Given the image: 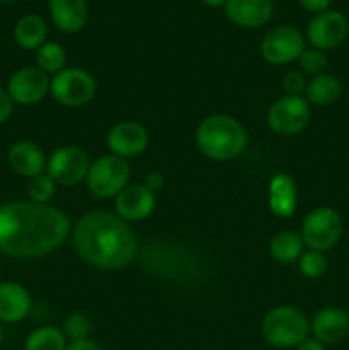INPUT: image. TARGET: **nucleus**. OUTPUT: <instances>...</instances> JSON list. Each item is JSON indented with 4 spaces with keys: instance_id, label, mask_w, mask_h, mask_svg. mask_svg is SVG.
Masks as SVG:
<instances>
[{
    "instance_id": "obj_1",
    "label": "nucleus",
    "mask_w": 349,
    "mask_h": 350,
    "mask_svg": "<svg viewBox=\"0 0 349 350\" xmlns=\"http://www.w3.org/2000/svg\"><path fill=\"white\" fill-rule=\"evenodd\" d=\"M72 232L67 214L48 204L9 202L0 207V253L36 258L60 248Z\"/></svg>"
},
{
    "instance_id": "obj_2",
    "label": "nucleus",
    "mask_w": 349,
    "mask_h": 350,
    "mask_svg": "<svg viewBox=\"0 0 349 350\" xmlns=\"http://www.w3.org/2000/svg\"><path fill=\"white\" fill-rule=\"evenodd\" d=\"M70 234L79 258L94 269H123L137 255V238L129 222L112 212H86Z\"/></svg>"
},
{
    "instance_id": "obj_3",
    "label": "nucleus",
    "mask_w": 349,
    "mask_h": 350,
    "mask_svg": "<svg viewBox=\"0 0 349 350\" xmlns=\"http://www.w3.org/2000/svg\"><path fill=\"white\" fill-rule=\"evenodd\" d=\"M195 144L205 157L224 163L245 152L248 133L235 116L211 115L197 125Z\"/></svg>"
},
{
    "instance_id": "obj_4",
    "label": "nucleus",
    "mask_w": 349,
    "mask_h": 350,
    "mask_svg": "<svg viewBox=\"0 0 349 350\" xmlns=\"http://www.w3.org/2000/svg\"><path fill=\"white\" fill-rule=\"evenodd\" d=\"M263 338L276 349H296L310 337V320L294 306L272 308L262 320Z\"/></svg>"
},
{
    "instance_id": "obj_5",
    "label": "nucleus",
    "mask_w": 349,
    "mask_h": 350,
    "mask_svg": "<svg viewBox=\"0 0 349 350\" xmlns=\"http://www.w3.org/2000/svg\"><path fill=\"white\" fill-rule=\"evenodd\" d=\"M344 221L332 207H317L308 212L301 224V239L305 246L315 252H328L342 238Z\"/></svg>"
},
{
    "instance_id": "obj_6",
    "label": "nucleus",
    "mask_w": 349,
    "mask_h": 350,
    "mask_svg": "<svg viewBox=\"0 0 349 350\" xmlns=\"http://www.w3.org/2000/svg\"><path fill=\"white\" fill-rule=\"evenodd\" d=\"M130 164L123 157L106 154L92 161L86 176L88 190L98 198L116 197L129 185Z\"/></svg>"
},
{
    "instance_id": "obj_7",
    "label": "nucleus",
    "mask_w": 349,
    "mask_h": 350,
    "mask_svg": "<svg viewBox=\"0 0 349 350\" xmlns=\"http://www.w3.org/2000/svg\"><path fill=\"white\" fill-rule=\"evenodd\" d=\"M50 94L65 108H81L96 96V81L84 68L65 67L50 81Z\"/></svg>"
},
{
    "instance_id": "obj_8",
    "label": "nucleus",
    "mask_w": 349,
    "mask_h": 350,
    "mask_svg": "<svg viewBox=\"0 0 349 350\" xmlns=\"http://www.w3.org/2000/svg\"><path fill=\"white\" fill-rule=\"evenodd\" d=\"M311 120L310 103L303 96H283L267 111V125L274 133L293 137L303 132Z\"/></svg>"
},
{
    "instance_id": "obj_9",
    "label": "nucleus",
    "mask_w": 349,
    "mask_h": 350,
    "mask_svg": "<svg viewBox=\"0 0 349 350\" xmlns=\"http://www.w3.org/2000/svg\"><path fill=\"white\" fill-rule=\"evenodd\" d=\"M91 167L88 152L77 146L58 147L47 159V173L57 185L74 187L86 181Z\"/></svg>"
},
{
    "instance_id": "obj_10",
    "label": "nucleus",
    "mask_w": 349,
    "mask_h": 350,
    "mask_svg": "<svg viewBox=\"0 0 349 350\" xmlns=\"http://www.w3.org/2000/svg\"><path fill=\"white\" fill-rule=\"evenodd\" d=\"M305 51V38L296 27L277 26L267 31L260 43L263 60L272 65H286L296 62Z\"/></svg>"
},
{
    "instance_id": "obj_11",
    "label": "nucleus",
    "mask_w": 349,
    "mask_h": 350,
    "mask_svg": "<svg viewBox=\"0 0 349 350\" xmlns=\"http://www.w3.org/2000/svg\"><path fill=\"white\" fill-rule=\"evenodd\" d=\"M349 34V21L339 10L315 14L307 26V40L311 48L320 51L341 46Z\"/></svg>"
},
{
    "instance_id": "obj_12",
    "label": "nucleus",
    "mask_w": 349,
    "mask_h": 350,
    "mask_svg": "<svg viewBox=\"0 0 349 350\" xmlns=\"http://www.w3.org/2000/svg\"><path fill=\"white\" fill-rule=\"evenodd\" d=\"M7 92L17 105H36L50 94V79L38 67H23L10 75Z\"/></svg>"
},
{
    "instance_id": "obj_13",
    "label": "nucleus",
    "mask_w": 349,
    "mask_h": 350,
    "mask_svg": "<svg viewBox=\"0 0 349 350\" xmlns=\"http://www.w3.org/2000/svg\"><path fill=\"white\" fill-rule=\"evenodd\" d=\"M106 146H108L109 154H115L123 159L137 157L149 146V133L142 123L123 120L108 130Z\"/></svg>"
},
{
    "instance_id": "obj_14",
    "label": "nucleus",
    "mask_w": 349,
    "mask_h": 350,
    "mask_svg": "<svg viewBox=\"0 0 349 350\" xmlns=\"http://www.w3.org/2000/svg\"><path fill=\"white\" fill-rule=\"evenodd\" d=\"M156 208V193L146 185H127L115 197V214L125 222H140Z\"/></svg>"
},
{
    "instance_id": "obj_15",
    "label": "nucleus",
    "mask_w": 349,
    "mask_h": 350,
    "mask_svg": "<svg viewBox=\"0 0 349 350\" xmlns=\"http://www.w3.org/2000/svg\"><path fill=\"white\" fill-rule=\"evenodd\" d=\"M310 334L325 347L339 344L349 335V313L337 306L317 311L310 321Z\"/></svg>"
},
{
    "instance_id": "obj_16",
    "label": "nucleus",
    "mask_w": 349,
    "mask_h": 350,
    "mask_svg": "<svg viewBox=\"0 0 349 350\" xmlns=\"http://www.w3.org/2000/svg\"><path fill=\"white\" fill-rule=\"evenodd\" d=\"M272 0H226L224 14L233 24L242 27H260L272 17Z\"/></svg>"
},
{
    "instance_id": "obj_17",
    "label": "nucleus",
    "mask_w": 349,
    "mask_h": 350,
    "mask_svg": "<svg viewBox=\"0 0 349 350\" xmlns=\"http://www.w3.org/2000/svg\"><path fill=\"white\" fill-rule=\"evenodd\" d=\"M7 161L19 176L29 178V180L40 176L47 170V157H44L43 149L31 140H19L12 144L7 154Z\"/></svg>"
},
{
    "instance_id": "obj_18",
    "label": "nucleus",
    "mask_w": 349,
    "mask_h": 350,
    "mask_svg": "<svg viewBox=\"0 0 349 350\" xmlns=\"http://www.w3.org/2000/svg\"><path fill=\"white\" fill-rule=\"evenodd\" d=\"M31 311V294L23 284H0V323H19Z\"/></svg>"
},
{
    "instance_id": "obj_19",
    "label": "nucleus",
    "mask_w": 349,
    "mask_h": 350,
    "mask_svg": "<svg viewBox=\"0 0 349 350\" xmlns=\"http://www.w3.org/2000/svg\"><path fill=\"white\" fill-rule=\"evenodd\" d=\"M298 205V183L291 174H274L269 183V208L276 217H291Z\"/></svg>"
},
{
    "instance_id": "obj_20",
    "label": "nucleus",
    "mask_w": 349,
    "mask_h": 350,
    "mask_svg": "<svg viewBox=\"0 0 349 350\" xmlns=\"http://www.w3.org/2000/svg\"><path fill=\"white\" fill-rule=\"evenodd\" d=\"M48 9L51 21L62 33H79L88 23L89 10L86 0H50Z\"/></svg>"
},
{
    "instance_id": "obj_21",
    "label": "nucleus",
    "mask_w": 349,
    "mask_h": 350,
    "mask_svg": "<svg viewBox=\"0 0 349 350\" xmlns=\"http://www.w3.org/2000/svg\"><path fill=\"white\" fill-rule=\"evenodd\" d=\"M47 24L38 14H24L14 27V40L23 50H38L47 43Z\"/></svg>"
},
{
    "instance_id": "obj_22",
    "label": "nucleus",
    "mask_w": 349,
    "mask_h": 350,
    "mask_svg": "<svg viewBox=\"0 0 349 350\" xmlns=\"http://www.w3.org/2000/svg\"><path fill=\"white\" fill-rule=\"evenodd\" d=\"M307 101L317 106H328L337 101L342 94V82L332 74H322L311 77L307 85Z\"/></svg>"
},
{
    "instance_id": "obj_23",
    "label": "nucleus",
    "mask_w": 349,
    "mask_h": 350,
    "mask_svg": "<svg viewBox=\"0 0 349 350\" xmlns=\"http://www.w3.org/2000/svg\"><path fill=\"white\" fill-rule=\"evenodd\" d=\"M305 243L301 239V234L286 229V231H279L277 234L272 236L269 243L270 256L276 260L277 263H294L300 260L303 255Z\"/></svg>"
},
{
    "instance_id": "obj_24",
    "label": "nucleus",
    "mask_w": 349,
    "mask_h": 350,
    "mask_svg": "<svg viewBox=\"0 0 349 350\" xmlns=\"http://www.w3.org/2000/svg\"><path fill=\"white\" fill-rule=\"evenodd\" d=\"M67 345V337L57 327L36 328L24 340V350H65Z\"/></svg>"
},
{
    "instance_id": "obj_25",
    "label": "nucleus",
    "mask_w": 349,
    "mask_h": 350,
    "mask_svg": "<svg viewBox=\"0 0 349 350\" xmlns=\"http://www.w3.org/2000/svg\"><path fill=\"white\" fill-rule=\"evenodd\" d=\"M67 64V51L55 41H47L36 50V65L44 74H58Z\"/></svg>"
},
{
    "instance_id": "obj_26",
    "label": "nucleus",
    "mask_w": 349,
    "mask_h": 350,
    "mask_svg": "<svg viewBox=\"0 0 349 350\" xmlns=\"http://www.w3.org/2000/svg\"><path fill=\"white\" fill-rule=\"evenodd\" d=\"M298 265H300L301 275H305L307 279H320L327 272L328 260L325 253L308 250V252H303V255L300 256Z\"/></svg>"
},
{
    "instance_id": "obj_27",
    "label": "nucleus",
    "mask_w": 349,
    "mask_h": 350,
    "mask_svg": "<svg viewBox=\"0 0 349 350\" xmlns=\"http://www.w3.org/2000/svg\"><path fill=\"white\" fill-rule=\"evenodd\" d=\"M91 330V320L84 313H70L64 320V325H62V332L67 337V340L70 342L88 340Z\"/></svg>"
},
{
    "instance_id": "obj_28",
    "label": "nucleus",
    "mask_w": 349,
    "mask_h": 350,
    "mask_svg": "<svg viewBox=\"0 0 349 350\" xmlns=\"http://www.w3.org/2000/svg\"><path fill=\"white\" fill-rule=\"evenodd\" d=\"M55 191H57V183L48 174L31 178L29 187H27L29 200L34 204H48L55 197Z\"/></svg>"
},
{
    "instance_id": "obj_29",
    "label": "nucleus",
    "mask_w": 349,
    "mask_h": 350,
    "mask_svg": "<svg viewBox=\"0 0 349 350\" xmlns=\"http://www.w3.org/2000/svg\"><path fill=\"white\" fill-rule=\"evenodd\" d=\"M298 62H300V67L303 70V74L311 75V77L325 74V70L328 67L327 55L324 51L317 50V48H305V51L298 58Z\"/></svg>"
},
{
    "instance_id": "obj_30",
    "label": "nucleus",
    "mask_w": 349,
    "mask_h": 350,
    "mask_svg": "<svg viewBox=\"0 0 349 350\" xmlns=\"http://www.w3.org/2000/svg\"><path fill=\"white\" fill-rule=\"evenodd\" d=\"M281 85H283L286 96H301L307 91L308 79L305 77L303 72L289 70L287 74H284Z\"/></svg>"
},
{
    "instance_id": "obj_31",
    "label": "nucleus",
    "mask_w": 349,
    "mask_h": 350,
    "mask_svg": "<svg viewBox=\"0 0 349 350\" xmlns=\"http://www.w3.org/2000/svg\"><path fill=\"white\" fill-rule=\"evenodd\" d=\"M12 111H14V101L10 99L7 89L0 88V125L5 123L7 120L12 116Z\"/></svg>"
},
{
    "instance_id": "obj_32",
    "label": "nucleus",
    "mask_w": 349,
    "mask_h": 350,
    "mask_svg": "<svg viewBox=\"0 0 349 350\" xmlns=\"http://www.w3.org/2000/svg\"><path fill=\"white\" fill-rule=\"evenodd\" d=\"M298 2H300V5L303 7L305 10H308V12L320 14L328 10L332 0H298Z\"/></svg>"
},
{
    "instance_id": "obj_33",
    "label": "nucleus",
    "mask_w": 349,
    "mask_h": 350,
    "mask_svg": "<svg viewBox=\"0 0 349 350\" xmlns=\"http://www.w3.org/2000/svg\"><path fill=\"white\" fill-rule=\"evenodd\" d=\"M144 185H146L151 191H154V193H156V191H159L161 188L164 187V176L161 173H157V171H153V173H149L146 176Z\"/></svg>"
},
{
    "instance_id": "obj_34",
    "label": "nucleus",
    "mask_w": 349,
    "mask_h": 350,
    "mask_svg": "<svg viewBox=\"0 0 349 350\" xmlns=\"http://www.w3.org/2000/svg\"><path fill=\"white\" fill-rule=\"evenodd\" d=\"M65 350H105L99 344L92 340H79V342H70Z\"/></svg>"
},
{
    "instance_id": "obj_35",
    "label": "nucleus",
    "mask_w": 349,
    "mask_h": 350,
    "mask_svg": "<svg viewBox=\"0 0 349 350\" xmlns=\"http://www.w3.org/2000/svg\"><path fill=\"white\" fill-rule=\"evenodd\" d=\"M296 350H327V347H325L322 342H318L317 338L308 337L307 340H303L300 345H298Z\"/></svg>"
},
{
    "instance_id": "obj_36",
    "label": "nucleus",
    "mask_w": 349,
    "mask_h": 350,
    "mask_svg": "<svg viewBox=\"0 0 349 350\" xmlns=\"http://www.w3.org/2000/svg\"><path fill=\"white\" fill-rule=\"evenodd\" d=\"M202 3H205V5H209V7H224V3H226V0H201Z\"/></svg>"
},
{
    "instance_id": "obj_37",
    "label": "nucleus",
    "mask_w": 349,
    "mask_h": 350,
    "mask_svg": "<svg viewBox=\"0 0 349 350\" xmlns=\"http://www.w3.org/2000/svg\"><path fill=\"white\" fill-rule=\"evenodd\" d=\"M3 342V328H2V323H0V344Z\"/></svg>"
},
{
    "instance_id": "obj_38",
    "label": "nucleus",
    "mask_w": 349,
    "mask_h": 350,
    "mask_svg": "<svg viewBox=\"0 0 349 350\" xmlns=\"http://www.w3.org/2000/svg\"><path fill=\"white\" fill-rule=\"evenodd\" d=\"M0 2H5V3H9V2H16V0H0Z\"/></svg>"
}]
</instances>
